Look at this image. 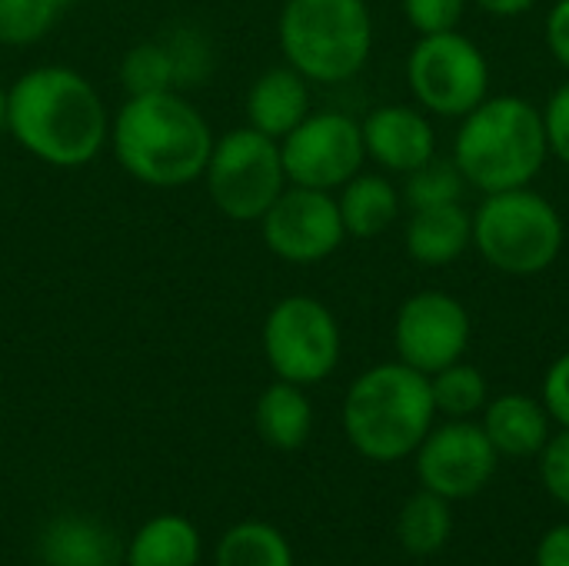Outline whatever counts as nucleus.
I'll list each match as a JSON object with an SVG mask.
<instances>
[{
    "instance_id": "4be33fe9",
    "label": "nucleus",
    "mask_w": 569,
    "mask_h": 566,
    "mask_svg": "<svg viewBox=\"0 0 569 566\" xmlns=\"http://www.w3.org/2000/svg\"><path fill=\"white\" fill-rule=\"evenodd\" d=\"M453 537V504L430 494L417 490L407 497L397 517V540L410 557H437Z\"/></svg>"
},
{
    "instance_id": "9d476101",
    "label": "nucleus",
    "mask_w": 569,
    "mask_h": 566,
    "mask_svg": "<svg viewBox=\"0 0 569 566\" xmlns=\"http://www.w3.org/2000/svg\"><path fill=\"white\" fill-rule=\"evenodd\" d=\"M280 157L293 187L337 193L367 163L360 120L343 110H310L280 140Z\"/></svg>"
},
{
    "instance_id": "bb28decb",
    "label": "nucleus",
    "mask_w": 569,
    "mask_h": 566,
    "mask_svg": "<svg viewBox=\"0 0 569 566\" xmlns=\"http://www.w3.org/2000/svg\"><path fill=\"white\" fill-rule=\"evenodd\" d=\"M463 190L467 180L457 170L453 160H440L433 157L430 163H423L420 170L407 173V183L400 190L403 207L410 210H423V207H443V203H463Z\"/></svg>"
},
{
    "instance_id": "4468645a",
    "label": "nucleus",
    "mask_w": 569,
    "mask_h": 566,
    "mask_svg": "<svg viewBox=\"0 0 569 566\" xmlns=\"http://www.w3.org/2000/svg\"><path fill=\"white\" fill-rule=\"evenodd\" d=\"M367 160L383 173H413L437 157V130L427 110L417 103H380L363 120Z\"/></svg>"
},
{
    "instance_id": "423d86ee",
    "label": "nucleus",
    "mask_w": 569,
    "mask_h": 566,
    "mask_svg": "<svg viewBox=\"0 0 569 566\" xmlns=\"http://www.w3.org/2000/svg\"><path fill=\"white\" fill-rule=\"evenodd\" d=\"M567 244V224L553 200L533 187L487 193L473 210V250L503 277L547 274Z\"/></svg>"
},
{
    "instance_id": "7c9ffc66",
    "label": "nucleus",
    "mask_w": 569,
    "mask_h": 566,
    "mask_svg": "<svg viewBox=\"0 0 569 566\" xmlns=\"http://www.w3.org/2000/svg\"><path fill=\"white\" fill-rule=\"evenodd\" d=\"M543 110V127H547V143H550V157H557L560 163L569 167V80L560 83Z\"/></svg>"
},
{
    "instance_id": "f704fd0d",
    "label": "nucleus",
    "mask_w": 569,
    "mask_h": 566,
    "mask_svg": "<svg viewBox=\"0 0 569 566\" xmlns=\"http://www.w3.org/2000/svg\"><path fill=\"white\" fill-rule=\"evenodd\" d=\"M477 10H483V13H490V17H503V20H510V17H523V13H530L533 7H537V0H470Z\"/></svg>"
},
{
    "instance_id": "2eb2a0df",
    "label": "nucleus",
    "mask_w": 569,
    "mask_h": 566,
    "mask_svg": "<svg viewBox=\"0 0 569 566\" xmlns=\"http://www.w3.org/2000/svg\"><path fill=\"white\" fill-rule=\"evenodd\" d=\"M480 427L490 437L493 450L510 460L537 457L553 437V417L540 397L530 394H500L480 414Z\"/></svg>"
},
{
    "instance_id": "2f4dec72",
    "label": "nucleus",
    "mask_w": 569,
    "mask_h": 566,
    "mask_svg": "<svg viewBox=\"0 0 569 566\" xmlns=\"http://www.w3.org/2000/svg\"><path fill=\"white\" fill-rule=\"evenodd\" d=\"M540 400H543L547 414L553 417V424L569 430V350L547 367Z\"/></svg>"
},
{
    "instance_id": "f257e3e1",
    "label": "nucleus",
    "mask_w": 569,
    "mask_h": 566,
    "mask_svg": "<svg viewBox=\"0 0 569 566\" xmlns=\"http://www.w3.org/2000/svg\"><path fill=\"white\" fill-rule=\"evenodd\" d=\"M7 133L40 163L77 170L110 140L100 90L73 67H33L7 87Z\"/></svg>"
},
{
    "instance_id": "a878e982",
    "label": "nucleus",
    "mask_w": 569,
    "mask_h": 566,
    "mask_svg": "<svg viewBox=\"0 0 569 566\" xmlns=\"http://www.w3.org/2000/svg\"><path fill=\"white\" fill-rule=\"evenodd\" d=\"M67 3L70 0H0V43L3 47L40 43L63 17Z\"/></svg>"
},
{
    "instance_id": "72a5a7b5",
    "label": "nucleus",
    "mask_w": 569,
    "mask_h": 566,
    "mask_svg": "<svg viewBox=\"0 0 569 566\" xmlns=\"http://www.w3.org/2000/svg\"><path fill=\"white\" fill-rule=\"evenodd\" d=\"M533 566H569V524H557L540 537Z\"/></svg>"
},
{
    "instance_id": "a211bd4d",
    "label": "nucleus",
    "mask_w": 569,
    "mask_h": 566,
    "mask_svg": "<svg viewBox=\"0 0 569 566\" xmlns=\"http://www.w3.org/2000/svg\"><path fill=\"white\" fill-rule=\"evenodd\" d=\"M403 247L413 264L450 267L473 247V210H467L463 203L410 210Z\"/></svg>"
},
{
    "instance_id": "7ed1b4c3",
    "label": "nucleus",
    "mask_w": 569,
    "mask_h": 566,
    "mask_svg": "<svg viewBox=\"0 0 569 566\" xmlns=\"http://www.w3.org/2000/svg\"><path fill=\"white\" fill-rule=\"evenodd\" d=\"M450 160L480 197L533 187L550 160L543 110L517 93L487 97L460 120Z\"/></svg>"
},
{
    "instance_id": "f3484780",
    "label": "nucleus",
    "mask_w": 569,
    "mask_h": 566,
    "mask_svg": "<svg viewBox=\"0 0 569 566\" xmlns=\"http://www.w3.org/2000/svg\"><path fill=\"white\" fill-rule=\"evenodd\" d=\"M43 566H123V547L107 524L87 514H60L40 530Z\"/></svg>"
},
{
    "instance_id": "f03ea898",
    "label": "nucleus",
    "mask_w": 569,
    "mask_h": 566,
    "mask_svg": "<svg viewBox=\"0 0 569 566\" xmlns=\"http://www.w3.org/2000/svg\"><path fill=\"white\" fill-rule=\"evenodd\" d=\"M213 140L207 117L180 90H163L127 97L110 117L107 143L127 177L173 190L203 177Z\"/></svg>"
},
{
    "instance_id": "5701e85b",
    "label": "nucleus",
    "mask_w": 569,
    "mask_h": 566,
    "mask_svg": "<svg viewBox=\"0 0 569 566\" xmlns=\"http://www.w3.org/2000/svg\"><path fill=\"white\" fill-rule=\"evenodd\" d=\"M217 566H293L290 540L263 520L233 524L213 554Z\"/></svg>"
},
{
    "instance_id": "dca6fc26",
    "label": "nucleus",
    "mask_w": 569,
    "mask_h": 566,
    "mask_svg": "<svg viewBox=\"0 0 569 566\" xmlns=\"http://www.w3.org/2000/svg\"><path fill=\"white\" fill-rule=\"evenodd\" d=\"M243 110H247V127H253L273 140H283L313 110L310 80L287 63L270 67L250 83Z\"/></svg>"
},
{
    "instance_id": "f8f14e48",
    "label": "nucleus",
    "mask_w": 569,
    "mask_h": 566,
    "mask_svg": "<svg viewBox=\"0 0 569 566\" xmlns=\"http://www.w3.org/2000/svg\"><path fill=\"white\" fill-rule=\"evenodd\" d=\"M413 460L420 487L450 504L483 494L500 467V454L493 450L480 420L433 424Z\"/></svg>"
},
{
    "instance_id": "ddd939ff",
    "label": "nucleus",
    "mask_w": 569,
    "mask_h": 566,
    "mask_svg": "<svg viewBox=\"0 0 569 566\" xmlns=\"http://www.w3.org/2000/svg\"><path fill=\"white\" fill-rule=\"evenodd\" d=\"M260 234L267 250L287 264H320L347 240L337 193L293 183H287V190L260 217Z\"/></svg>"
},
{
    "instance_id": "20e7f679",
    "label": "nucleus",
    "mask_w": 569,
    "mask_h": 566,
    "mask_svg": "<svg viewBox=\"0 0 569 566\" xmlns=\"http://www.w3.org/2000/svg\"><path fill=\"white\" fill-rule=\"evenodd\" d=\"M437 407L430 377L390 360L363 370L343 397V434L350 447L373 464H400L417 454Z\"/></svg>"
},
{
    "instance_id": "393cba45",
    "label": "nucleus",
    "mask_w": 569,
    "mask_h": 566,
    "mask_svg": "<svg viewBox=\"0 0 569 566\" xmlns=\"http://www.w3.org/2000/svg\"><path fill=\"white\" fill-rule=\"evenodd\" d=\"M120 83H123L127 97L180 90L167 40H147V43L130 47L120 60Z\"/></svg>"
},
{
    "instance_id": "473e14b6",
    "label": "nucleus",
    "mask_w": 569,
    "mask_h": 566,
    "mask_svg": "<svg viewBox=\"0 0 569 566\" xmlns=\"http://www.w3.org/2000/svg\"><path fill=\"white\" fill-rule=\"evenodd\" d=\"M547 47L569 73V0H557L547 13Z\"/></svg>"
},
{
    "instance_id": "0eeeda50",
    "label": "nucleus",
    "mask_w": 569,
    "mask_h": 566,
    "mask_svg": "<svg viewBox=\"0 0 569 566\" xmlns=\"http://www.w3.org/2000/svg\"><path fill=\"white\" fill-rule=\"evenodd\" d=\"M200 180L207 183L210 203L237 224H260V217L290 183L280 140L253 127H233L220 133Z\"/></svg>"
},
{
    "instance_id": "aec40b11",
    "label": "nucleus",
    "mask_w": 569,
    "mask_h": 566,
    "mask_svg": "<svg viewBox=\"0 0 569 566\" xmlns=\"http://www.w3.org/2000/svg\"><path fill=\"white\" fill-rule=\"evenodd\" d=\"M253 427L260 440L273 450H300L313 434V404L307 397V387L273 380L253 407Z\"/></svg>"
},
{
    "instance_id": "c756f323",
    "label": "nucleus",
    "mask_w": 569,
    "mask_h": 566,
    "mask_svg": "<svg viewBox=\"0 0 569 566\" xmlns=\"http://www.w3.org/2000/svg\"><path fill=\"white\" fill-rule=\"evenodd\" d=\"M540 460V480L543 490L569 510V430H553V437L547 440V447L537 454Z\"/></svg>"
},
{
    "instance_id": "cd10ccee",
    "label": "nucleus",
    "mask_w": 569,
    "mask_h": 566,
    "mask_svg": "<svg viewBox=\"0 0 569 566\" xmlns=\"http://www.w3.org/2000/svg\"><path fill=\"white\" fill-rule=\"evenodd\" d=\"M173 67H177V87H200L213 70V50L200 30H180L167 40Z\"/></svg>"
},
{
    "instance_id": "c85d7f7f",
    "label": "nucleus",
    "mask_w": 569,
    "mask_h": 566,
    "mask_svg": "<svg viewBox=\"0 0 569 566\" xmlns=\"http://www.w3.org/2000/svg\"><path fill=\"white\" fill-rule=\"evenodd\" d=\"M470 0H400L407 23L423 37V33H443V30H460L463 13Z\"/></svg>"
},
{
    "instance_id": "9b49d317",
    "label": "nucleus",
    "mask_w": 569,
    "mask_h": 566,
    "mask_svg": "<svg viewBox=\"0 0 569 566\" xmlns=\"http://www.w3.org/2000/svg\"><path fill=\"white\" fill-rule=\"evenodd\" d=\"M473 340V320L463 300L447 290L410 294L393 320L397 360L433 377L437 370L467 357Z\"/></svg>"
},
{
    "instance_id": "39448f33",
    "label": "nucleus",
    "mask_w": 569,
    "mask_h": 566,
    "mask_svg": "<svg viewBox=\"0 0 569 566\" xmlns=\"http://www.w3.org/2000/svg\"><path fill=\"white\" fill-rule=\"evenodd\" d=\"M277 43L310 83H347L373 53V13L367 0H283Z\"/></svg>"
},
{
    "instance_id": "c9c22d12",
    "label": "nucleus",
    "mask_w": 569,
    "mask_h": 566,
    "mask_svg": "<svg viewBox=\"0 0 569 566\" xmlns=\"http://www.w3.org/2000/svg\"><path fill=\"white\" fill-rule=\"evenodd\" d=\"M7 130V90L0 87V133Z\"/></svg>"
},
{
    "instance_id": "b1692460",
    "label": "nucleus",
    "mask_w": 569,
    "mask_h": 566,
    "mask_svg": "<svg viewBox=\"0 0 569 566\" xmlns=\"http://www.w3.org/2000/svg\"><path fill=\"white\" fill-rule=\"evenodd\" d=\"M430 394L437 417L443 420H477L483 407L490 404V384L480 367L457 360L430 377Z\"/></svg>"
},
{
    "instance_id": "412c9836",
    "label": "nucleus",
    "mask_w": 569,
    "mask_h": 566,
    "mask_svg": "<svg viewBox=\"0 0 569 566\" xmlns=\"http://www.w3.org/2000/svg\"><path fill=\"white\" fill-rule=\"evenodd\" d=\"M203 554L200 530L183 514L150 517L123 547V566H197Z\"/></svg>"
},
{
    "instance_id": "6ab92c4d",
    "label": "nucleus",
    "mask_w": 569,
    "mask_h": 566,
    "mask_svg": "<svg viewBox=\"0 0 569 566\" xmlns=\"http://www.w3.org/2000/svg\"><path fill=\"white\" fill-rule=\"evenodd\" d=\"M337 207H340L347 237L373 240L397 224L403 210V197H400V187H393L387 173L360 170L337 190Z\"/></svg>"
},
{
    "instance_id": "6e6552de",
    "label": "nucleus",
    "mask_w": 569,
    "mask_h": 566,
    "mask_svg": "<svg viewBox=\"0 0 569 566\" xmlns=\"http://www.w3.org/2000/svg\"><path fill=\"white\" fill-rule=\"evenodd\" d=\"M490 60L460 30L423 33L407 53V87L413 103L440 120H463L490 97Z\"/></svg>"
},
{
    "instance_id": "1a4fd4ad",
    "label": "nucleus",
    "mask_w": 569,
    "mask_h": 566,
    "mask_svg": "<svg viewBox=\"0 0 569 566\" xmlns=\"http://www.w3.org/2000/svg\"><path fill=\"white\" fill-rule=\"evenodd\" d=\"M260 340L273 377L297 387L323 384L343 354V334L333 310L310 294L277 300L263 320Z\"/></svg>"
}]
</instances>
